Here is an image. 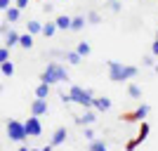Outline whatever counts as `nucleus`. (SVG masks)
<instances>
[{
    "label": "nucleus",
    "mask_w": 158,
    "mask_h": 151,
    "mask_svg": "<svg viewBox=\"0 0 158 151\" xmlns=\"http://www.w3.org/2000/svg\"><path fill=\"white\" fill-rule=\"evenodd\" d=\"M66 61H69L71 66H78L80 61H83V57H80V54L76 52V50H73V52H66Z\"/></svg>",
    "instance_id": "6ab92c4d"
},
{
    "label": "nucleus",
    "mask_w": 158,
    "mask_h": 151,
    "mask_svg": "<svg viewBox=\"0 0 158 151\" xmlns=\"http://www.w3.org/2000/svg\"><path fill=\"white\" fill-rule=\"evenodd\" d=\"M85 28V17H73L71 19V31H83Z\"/></svg>",
    "instance_id": "a211bd4d"
},
{
    "label": "nucleus",
    "mask_w": 158,
    "mask_h": 151,
    "mask_svg": "<svg viewBox=\"0 0 158 151\" xmlns=\"http://www.w3.org/2000/svg\"><path fill=\"white\" fill-rule=\"evenodd\" d=\"M24 130H26V137H40L43 135V123H40L38 116H31V118L24 123Z\"/></svg>",
    "instance_id": "39448f33"
},
{
    "label": "nucleus",
    "mask_w": 158,
    "mask_h": 151,
    "mask_svg": "<svg viewBox=\"0 0 158 151\" xmlns=\"http://www.w3.org/2000/svg\"><path fill=\"white\" fill-rule=\"evenodd\" d=\"M7 137L12 142H24L26 139V130L21 120H7Z\"/></svg>",
    "instance_id": "20e7f679"
},
{
    "label": "nucleus",
    "mask_w": 158,
    "mask_h": 151,
    "mask_svg": "<svg viewBox=\"0 0 158 151\" xmlns=\"http://www.w3.org/2000/svg\"><path fill=\"white\" fill-rule=\"evenodd\" d=\"M14 45H19V33H17V31H7V36H5V47H14Z\"/></svg>",
    "instance_id": "4468645a"
},
{
    "label": "nucleus",
    "mask_w": 158,
    "mask_h": 151,
    "mask_svg": "<svg viewBox=\"0 0 158 151\" xmlns=\"http://www.w3.org/2000/svg\"><path fill=\"white\" fill-rule=\"evenodd\" d=\"M28 2H31V0H14V7H19V10H26Z\"/></svg>",
    "instance_id": "bb28decb"
},
{
    "label": "nucleus",
    "mask_w": 158,
    "mask_h": 151,
    "mask_svg": "<svg viewBox=\"0 0 158 151\" xmlns=\"http://www.w3.org/2000/svg\"><path fill=\"white\" fill-rule=\"evenodd\" d=\"M146 135H149V125H146V123H142V130H139L137 139H132L130 144H127V151H135V146H137V144H142V142L146 139Z\"/></svg>",
    "instance_id": "0eeeda50"
},
{
    "label": "nucleus",
    "mask_w": 158,
    "mask_h": 151,
    "mask_svg": "<svg viewBox=\"0 0 158 151\" xmlns=\"http://www.w3.org/2000/svg\"><path fill=\"white\" fill-rule=\"evenodd\" d=\"M59 99H61V102H64V104H71V97H69L66 92H61V94H59Z\"/></svg>",
    "instance_id": "2f4dec72"
},
{
    "label": "nucleus",
    "mask_w": 158,
    "mask_h": 151,
    "mask_svg": "<svg viewBox=\"0 0 158 151\" xmlns=\"http://www.w3.org/2000/svg\"><path fill=\"white\" fill-rule=\"evenodd\" d=\"M54 24H57V31H69V28H71V17H66V14H61V17H57V19H54Z\"/></svg>",
    "instance_id": "f8f14e48"
},
{
    "label": "nucleus",
    "mask_w": 158,
    "mask_h": 151,
    "mask_svg": "<svg viewBox=\"0 0 158 151\" xmlns=\"http://www.w3.org/2000/svg\"><path fill=\"white\" fill-rule=\"evenodd\" d=\"M149 111H151V109H149V104H142V106L137 109V111H135V113L130 116V118H135V120H144V118H146V113H149Z\"/></svg>",
    "instance_id": "2eb2a0df"
},
{
    "label": "nucleus",
    "mask_w": 158,
    "mask_h": 151,
    "mask_svg": "<svg viewBox=\"0 0 158 151\" xmlns=\"http://www.w3.org/2000/svg\"><path fill=\"white\" fill-rule=\"evenodd\" d=\"M90 151H106V142L104 139H92L90 142Z\"/></svg>",
    "instance_id": "4be33fe9"
},
{
    "label": "nucleus",
    "mask_w": 158,
    "mask_h": 151,
    "mask_svg": "<svg viewBox=\"0 0 158 151\" xmlns=\"http://www.w3.org/2000/svg\"><path fill=\"white\" fill-rule=\"evenodd\" d=\"M151 54L158 59V40H153V45H151Z\"/></svg>",
    "instance_id": "7c9ffc66"
},
{
    "label": "nucleus",
    "mask_w": 158,
    "mask_h": 151,
    "mask_svg": "<svg viewBox=\"0 0 158 151\" xmlns=\"http://www.w3.org/2000/svg\"><path fill=\"white\" fill-rule=\"evenodd\" d=\"M94 120H97V113H94L92 109H85V116L76 118V123H80V125H92Z\"/></svg>",
    "instance_id": "9d476101"
},
{
    "label": "nucleus",
    "mask_w": 158,
    "mask_h": 151,
    "mask_svg": "<svg viewBox=\"0 0 158 151\" xmlns=\"http://www.w3.org/2000/svg\"><path fill=\"white\" fill-rule=\"evenodd\" d=\"M66 135H69V132H66V128H57V130H54V135H52V146L64 144V142H66Z\"/></svg>",
    "instance_id": "9b49d317"
},
{
    "label": "nucleus",
    "mask_w": 158,
    "mask_h": 151,
    "mask_svg": "<svg viewBox=\"0 0 158 151\" xmlns=\"http://www.w3.org/2000/svg\"><path fill=\"white\" fill-rule=\"evenodd\" d=\"M19 151H31V149H28V146H21V149Z\"/></svg>",
    "instance_id": "f704fd0d"
},
{
    "label": "nucleus",
    "mask_w": 158,
    "mask_h": 151,
    "mask_svg": "<svg viewBox=\"0 0 158 151\" xmlns=\"http://www.w3.org/2000/svg\"><path fill=\"white\" fill-rule=\"evenodd\" d=\"M69 97H71V102H76V104L85 106V109H92V102H94L92 90H83V87L73 85L71 90H69Z\"/></svg>",
    "instance_id": "7ed1b4c3"
},
{
    "label": "nucleus",
    "mask_w": 158,
    "mask_h": 151,
    "mask_svg": "<svg viewBox=\"0 0 158 151\" xmlns=\"http://www.w3.org/2000/svg\"><path fill=\"white\" fill-rule=\"evenodd\" d=\"M31 151H52V144H47V146H43V149H31Z\"/></svg>",
    "instance_id": "72a5a7b5"
},
{
    "label": "nucleus",
    "mask_w": 158,
    "mask_h": 151,
    "mask_svg": "<svg viewBox=\"0 0 158 151\" xmlns=\"http://www.w3.org/2000/svg\"><path fill=\"white\" fill-rule=\"evenodd\" d=\"M26 26H28V33H31V36H35V33H40L43 24H40V21H26Z\"/></svg>",
    "instance_id": "b1692460"
},
{
    "label": "nucleus",
    "mask_w": 158,
    "mask_h": 151,
    "mask_svg": "<svg viewBox=\"0 0 158 151\" xmlns=\"http://www.w3.org/2000/svg\"><path fill=\"white\" fill-rule=\"evenodd\" d=\"M76 52H78L80 57H83V59H85L87 54L92 52V47H90V45H87V43H85V40H83V43H78V47H76Z\"/></svg>",
    "instance_id": "412c9836"
},
{
    "label": "nucleus",
    "mask_w": 158,
    "mask_h": 151,
    "mask_svg": "<svg viewBox=\"0 0 158 151\" xmlns=\"http://www.w3.org/2000/svg\"><path fill=\"white\" fill-rule=\"evenodd\" d=\"M59 2H61V0H59Z\"/></svg>",
    "instance_id": "58836bf2"
},
{
    "label": "nucleus",
    "mask_w": 158,
    "mask_h": 151,
    "mask_svg": "<svg viewBox=\"0 0 158 151\" xmlns=\"http://www.w3.org/2000/svg\"><path fill=\"white\" fill-rule=\"evenodd\" d=\"M43 113H47V99L35 97L31 104V116H43Z\"/></svg>",
    "instance_id": "423d86ee"
},
{
    "label": "nucleus",
    "mask_w": 158,
    "mask_h": 151,
    "mask_svg": "<svg viewBox=\"0 0 158 151\" xmlns=\"http://www.w3.org/2000/svg\"><path fill=\"white\" fill-rule=\"evenodd\" d=\"M10 5H12V0H0V10H7Z\"/></svg>",
    "instance_id": "473e14b6"
},
{
    "label": "nucleus",
    "mask_w": 158,
    "mask_h": 151,
    "mask_svg": "<svg viewBox=\"0 0 158 151\" xmlns=\"http://www.w3.org/2000/svg\"><path fill=\"white\" fill-rule=\"evenodd\" d=\"M47 94H50V85H47V83H40V85L35 87V97L47 99Z\"/></svg>",
    "instance_id": "aec40b11"
},
{
    "label": "nucleus",
    "mask_w": 158,
    "mask_h": 151,
    "mask_svg": "<svg viewBox=\"0 0 158 151\" xmlns=\"http://www.w3.org/2000/svg\"><path fill=\"white\" fill-rule=\"evenodd\" d=\"M153 69H156V73H158V61H156V66H153Z\"/></svg>",
    "instance_id": "c9c22d12"
},
{
    "label": "nucleus",
    "mask_w": 158,
    "mask_h": 151,
    "mask_svg": "<svg viewBox=\"0 0 158 151\" xmlns=\"http://www.w3.org/2000/svg\"><path fill=\"white\" fill-rule=\"evenodd\" d=\"M137 76V66H123L120 61L109 59V78L113 83H123V80H130Z\"/></svg>",
    "instance_id": "f257e3e1"
},
{
    "label": "nucleus",
    "mask_w": 158,
    "mask_h": 151,
    "mask_svg": "<svg viewBox=\"0 0 158 151\" xmlns=\"http://www.w3.org/2000/svg\"><path fill=\"white\" fill-rule=\"evenodd\" d=\"M0 90H2V85H0Z\"/></svg>",
    "instance_id": "4c0bfd02"
},
{
    "label": "nucleus",
    "mask_w": 158,
    "mask_h": 151,
    "mask_svg": "<svg viewBox=\"0 0 158 151\" xmlns=\"http://www.w3.org/2000/svg\"><path fill=\"white\" fill-rule=\"evenodd\" d=\"M87 21H90V24H99V21H102V17H99L97 12H90V14H87Z\"/></svg>",
    "instance_id": "a878e982"
},
{
    "label": "nucleus",
    "mask_w": 158,
    "mask_h": 151,
    "mask_svg": "<svg viewBox=\"0 0 158 151\" xmlns=\"http://www.w3.org/2000/svg\"><path fill=\"white\" fill-rule=\"evenodd\" d=\"M127 94H130L132 99H142V87H139V85H135V83H132V85L127 87Z\"/></svg>",
    "instance_id": "5701e85b"
},
{
    "label": "nucleus",
    "mask_w": 158,
    "mask_h": 151,
    "mask_svg": "<svg viewBox=\"0 0 158 151\" xmlns=\"http://www.w3.org/2000/svg\"><path fill=\"white\" fill-rule=\"evenodd\" d=\"M0 71H2V76L12 78V76H14V64H12L10 59H7V61H2V64H0Z\"/></svg>",
    "instance_id": "dca6fc26"
},
{
    "label": "nucleus",
    "mask_w": 158,
    "mask_h": 151,
    "mask_svg": "<svg viewBox=\"0 0 158 151\" xmlns=\"http://www.w3.org/2000/svg\"><path fill=\"white\" fill-rule=\"evenodd\" d=\"M85 139H87V142H92V139H94V132L90 130V128H85Z\"/></svg>",
    "instance_id": "c756f323"
},
{
    "label": "nucleus",
    "mask_w": 158,
    "mask_h": 151,
    "mask_svg": "<svg viewBox=\"0 0 158 151\" xmlns=\"http://www.w3.org/2000/svg\"><path fill=\"white\" fill-rule=\"evenodd\" d=\"M5 14H7V21H10V24H17V21L21 19V10H19V7H14V5L7 7Z\"/></svg>",
    "instance_id": "6e6552de"
},
{
    "label": "nucleus",
    "mask_w": 158,
    "mask_h": 151,
    "mask_svg": "<svg viewBox=\"0 0 158 151\" xmlns=\"http://www.w3.org/2000/svg\"><path fill=\"white\" fill-rule=\"evenodd\" d=\"M10 59V47H0V64Z\"/></svg>",
    "instance_id": "393cba45"
},
{
    "label": "nucleus",
    "mask_w": 158,
    "mask_h": 151,
    "mask_svg": "<svg viewBox=\"0 0 158 151\" xmlns=\"http://www.w3.org/2000/svg\"><path fill=\"white\" fill-rule=\"evenodd\" d=\"M92 106L97 109V111H109V109H111V99L109 97H94Z\"/></svg>",
    "instance_id": "1a4fd4ad"
},
{
    "label": "nucleus",
    "mask_w": 158,
    "mask_h": 151,
    "mask_svg": "<svg viewBox=\"0 0 158 151\" xmlns=\"http://www.w3.org/2000/svg\"><path fill=\"white\" fill-rule=\"evenodd\" d=\"M40 33H43L45 38H52L54 33H57V24H54V21H47V24H43V28H40Z\"/></svg>",
    "instance_id": "ddd939ff"
},
{
    "label": "nucleus",
    "mask_w": 158,
    "mask_h": 151,
    "mask_svg": "<svg viewBox=\"0 0 158 151\" xmlns=\"http://www.w3.org/2000/svg\"><path fill=\"white\" fill-rule=\"evenodd\" d=\"M61 80H69V73H66L64 66L59 64H47V69L40 73V83H47V85H54V83H61Z\"/></svg>",
    "instance_id": "f03ea898"
},
{
    "label": "nucleus",
    "mask_w": 158,
    "mask_h": 151,
    "mask_svg": "<svg viewBox=\"0 0 158 151\" xmlns=\"http://www.w3.org/2000/svg\"><path fill=\"white\" fill-rule=\"evenodd\" d=\"M144 66H156V57H144Z\"/></svg>",
    "instance_id": "c85d7f7f"
},
{
    "label": "nucleus",
    "mask_w": 158,
    "mask_h": 151,
    "mask_svg": "<svg viewBox=\"0 0 158 151\" xmlns=\"http://www.w3.org/2000/svg\"><path fill=\"white\" fill-rule=\"evenodd\" d=\"M19 45L24 47V50H31V47H33V36H31V33H24V36H19Z\"/></svg>",
    "instance_id": "f3484780"
},
{
    "label": "nucleus",
    "mask_w": 158,
    "mask_h": 151,
    "mask_svg": "<svg viewBox=\"0 0 158 151\" xmlns=\"http://www.w3.org/2000/svg\"><path fill=\"white\" fill-rule=\"evenodd\" d=\"M109 7H111V12H120V2L118 0H109Z\"/></svg>",
    "instance_id": "cd10ccee"
},
{
    "label": "nucleus",
    "mask_w": 158,
    "mask_h": 151,
    "mask_svg": "<svg viewBox=\"0 0 158 151\" xmlns=\"http://www.w3.org/2000/svg\"><path fill=\"white\" fill-rule=\"evenodd\" d=\"M156 40H158V31H156Z\"/></svg>",
    "instance_id": "e433bc0d"
}]
</instances>
